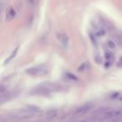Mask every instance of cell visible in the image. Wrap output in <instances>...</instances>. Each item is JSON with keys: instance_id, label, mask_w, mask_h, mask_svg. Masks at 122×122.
Returning a JSON list of instances; mask_svg holds the SVG:
<instances>
[{"instance_id": "obj_1", "label": "cell", "mask_w": 122, "mask_h": 122, "mask_svg": "<svg viewBox=\"0 0 122 122\" xmlns=\"http://www.w3.org/2000/svg\"><path fill=\"white\" fill-rule=\"evenodd\" d=\"M26 74L32 76H43L48 74L49 70H48L47 67L44 65H39L36 67H31L25 70Z\"/></svg>"}, {"instance_id": "obj_2", "label": "cell", "mask_w": 122, "mask_h": 122, "mask_svg": "<svg viewBox=\"0 0 122 122\" xmlns=\"http://www.w3.org/2000/svg\"><path fill=\"white\" fill-rule=\"evenodd\" d=\"M50 90L47 88L45 85L43 84L41 85H39L36 88L33 89L30 91L31 95H43V96H47L50 94Z\"/></svg>"}, {"instance_id": "obj_3", "label": "cell", "mask_w": 122, "mask_h": 122, "mask_svg": "<svg viewBox=\"0 0 122 122\" xmlns=\"http://www.w3.org/2000/svg\"><path fill=\"white\" fill-rule=\"evenodd\" d=\"M92 108H93V105L90 103H87V104H85V105H83L80 107H79L75 111V113L76 114V115H83V114L87 113V112L91 110Z\"/></svg>"}, {"instance_id": "obj_4", "label": "cell", "mask_w": 122, "mask_h": 122, "mask_svg": "<svg viewBox=\"0 0 122 122\" xmlns=\"http://www.w3.org/2000/svg\"><path fill=\"white\" fill-rule=\"evenodd\" d=\"M57 37L59 41L61 43V44H63L65 47H68V43H69V39L67 37V35H65V34H57Z\"/></svg>"}, {"instance_id": "obj_5", "label": "cell", "mask_w": 122, "mask_h": 122, "mask_svg": "<svg viewBox=\"0 0 122 122\" xmlns=\"http://www.w3.org/2000/svg\"><path fill=\"white\" fill-rule=\"evenodd\" d=\"M16 16V11L14 10V8L10 7L7 11V14H6V19L8 21H10L12 19H14Z\"/></svg>"}, {"instance_id": "obj_6", "label": "cell", "mask_w": 122, "mask_h": 122, "mask_svg": "<svg viewBox=\"0 0 122 122\" xmlns=\"http://www.w3.org/2000/svg\"><path fill=\"white\" fill-rule=\"evenodd\" d=\"M18 49H19V48L18 47H16L15 49L13 50V52L11 53V54L9 55V57L8 58V59H6V60L4 61V65H7V64H9V62H10L11 60H12L13 59H14V57L16 56V54H17V52H18Z\"/></svg>"}, {"instance_id": "obj_7", "label": "cell", "mask_w": 122, "mask_h": 122, "mask_svg": "<svg viewBox=\"0 0 122 122\" xmlns=\"http://www.w3.org/2000/svg\"><path fill=\"white\" fill-rule=\"evenodd\" d=\"M66 76H67V78H68L69 80H75V81H77V80H78V78H77L75 75H72V74H70V73H66Z\"/></svg>"}, {"instance_id": "obj_8", "label": "cell", "mask_w": 122, "mask_h": 122, "mask_svg": "<svg viewBox=\"0 0 122 122\" xmlns=\"http://www.w3.org/2000/svg\"><path fill=\"white\" fill-rule=\"evenodd\" d=\"M105 58H106L108 60H110V59H111L112 58H113V54L110 52H107L106 54H105Z\"/></svg>"}, {"instance_id": "obj_9", "label": "cell", "mask_w": 122, "mask_h": 122, "mask_svg": "<svg viewBox=\"0 0 122 122\" xmlns=\"http://www.w3.org/2000/svg\"><path fill=\"white\" fill-rule=\"evenodd\" d=\"M118 66H122V58L120 59V61H119L118 63Z\"/></svg>"}, {"instance_id": "obj_10", "label": "cell", "mask_w": 122, "mask_h": 122, "mask_svg": "<svg viewBox=\"0 0 122 122\" xmlns=\"http://www.w3.org/2000/svg\"><path fill=\"white\" fill-rule=\"evenodd\" d=\"M28 1H29L30 4H34V0H28Z\"/></svg>"}, {"instance_id": "obj_11", "label": "cell", "mask_w": 122, "mask_h": 122, "mask_svg": "<svg viewBox=\"0 0 122 122\" xmlns=\"http://www.w3.org/2000/svg\"><path fill=\"white\" fill-rule=\"evenodd\" d=\"M118 100H120V101H122V95H120V96L119 97Z\"/></svg>"}, {"instance_id": "obj_12", "label": "cell", "mask_w": 122, "mask_h": 122, "mask_svg": "<svg viewBox=\"0 0 122 122\" xmlns=\"http://www.w3.org/2000/svg\"><path fill=\"white\" fill-rule=\"evenodd\" d=\"M81 122H87V121H85V120H84V121H81Z\"/></svg>"}]
</instances>
